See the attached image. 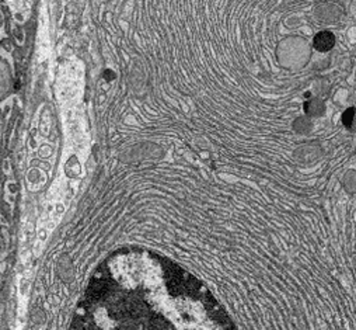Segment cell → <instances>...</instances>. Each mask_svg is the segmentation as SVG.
<instances>
[{"label":"cell","mask_w":356,"mask_h":330,"mask_svg":"<svg viewBox=\"0 0 356 330\" xmlns=\"http://www.w3.org/2000/svg\"><path fill=\"white\" fill-rule=\"evenodd\" d=\"M335 45V36L330 31H321L314 37V48L320 52H327Z\"/></svg>","instance_id":"obj_2"},{"label":"cell","mask_w":356,"mask_h":330,"mask_svg":"<svg viewBox=\"0 0 356 330\" xmlns=\"http://www.w3.org/2000/svg\"><path fill=\"white\" fill-rule=\"evenodd\" d=\"M305 110H306V113H309L312 116H317V114H323L324 106H323V103H320L317 100H312L305 104Z\"/></svg>","instance_id":"obj_3"},{"label":"cell","mask_w":356,"mask_h":330,"mask_svg":"<svg viewBox=\"0 0 356 330\" xmlns=\"http://www.w3.org/2000/svg\"><path fill=\"white\" fill-rule=\"evenodd\" d=\"M353 117H355V109H348V110L345 111L343 117H342V121H343V124H345L348 128L352 127V124H353Z\"/></svg>","instance_id":"obj_4"},{"label":"cell","mask_w":356,"mask_h":330,"mask_svg":"<svg viewBox=\"0 0 356 330\" xmlns=\"http://www.w3.org/2000/svg\"><path fill=\"white\" fill-rule=\"evenodd\" d=\"M13 89V73L9 63L0 58V100L6 99Z\"/></svg>","instance_id":"obj_1"}]
</instances>
